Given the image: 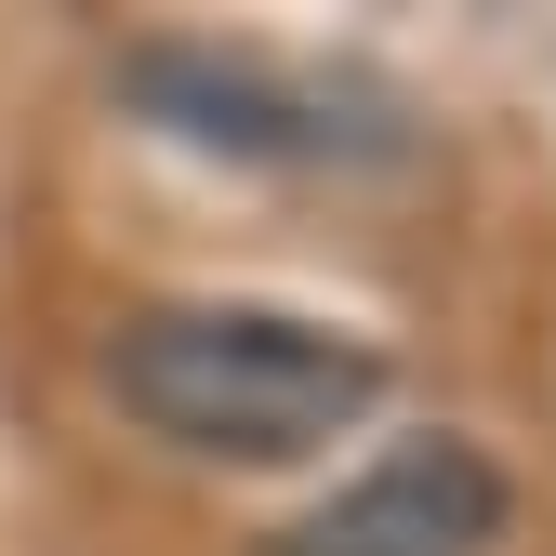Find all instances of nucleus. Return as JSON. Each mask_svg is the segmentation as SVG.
Masks as SVG:
<instances>
[{
	"instance_id": "nucleus-1",
	"label": "nucleus",
	"mask_w": 556,
	"mask_h": 556,
	"mask_svg": "<svg viewBox=\"0 0 556 556\" xmlns=\"http://www.w3.org/2000/svg\"><path fill=\"white\" fill-rule=\"evenodd\" d=\"M106 384L173 451L292 464L384 397V358L358 331H318V318H278V305H147L106 344Z\"/></svg>"
},
{
	"instance_id": "nucleus-2",
	"label": "nucleus",
	"mask_w": 556,
	"mask_h": 556,
	"mask_svg": "<svg viewBox=\"0 0 556 556\" xmlns=\"http://www.w3.org/2000/svg\"><path fill=\"white\" fill-rule=\"evenodd\" d=\"M491 543H504V464L464 438H425L371 477H344L278 556H491Z\"/></svg>"
},
{
	"instance_id": "nucleus-3",
	"label": "nucleus",
	"mask_w": 556,
	"mask_h": 556,
	"mask_svg": "<svg viewBox=\"0 0 556 556\" xmlns=\"http://www.w3.org/2000/svg\"><path fill=\"white\" fill-rule=\"evenodd\" d=\"M119 80H132V106H160L173 132H199V147H239V160H331V147H344L331 93L278 80V66H252V53H199V40H147V53L119 66Z\"/></svg>"
}]
</instances>
